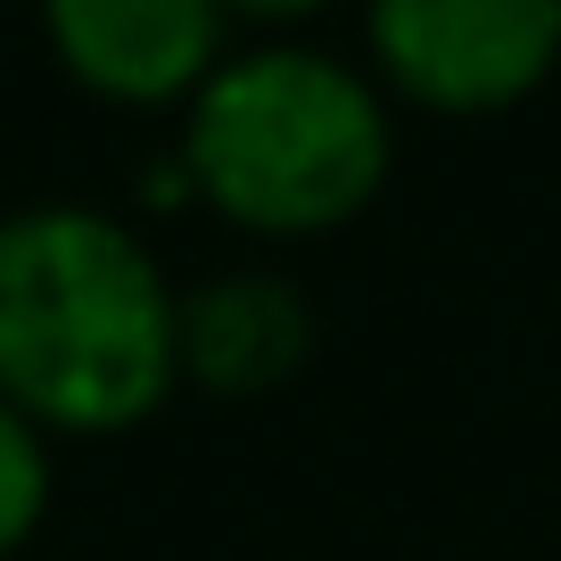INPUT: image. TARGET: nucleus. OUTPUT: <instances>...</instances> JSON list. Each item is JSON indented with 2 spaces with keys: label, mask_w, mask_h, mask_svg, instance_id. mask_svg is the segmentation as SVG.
Wrapping results in <instances>:
<instances>
[{
  "label": "nucleus",
  "mask_w": 561,
  "mask_h": 561,
  "mask_svg": "<svg viewBox=\"0 0 561 561\" xmlns=\"http://www.w3.org/2000/svg\"><path fill=\"white\" fill-rule=\"evenodd\" d=\"M42 504H50V455H42V430L0 397V561L42 528Z\"/></svg>",
  "instance_id": "nucleus-6"
},
{
  "label": "nucleus",
  "mask_w": 561,
  "mask_h": 561,
  "mask_svg": "<svg viewBox=\"0 0 561 561\" xmlns=\"http://www.w3.org/2000/svg\"><path fill=\"white\" fill-rule=\"evenodd\" d=\"M174 355L198 388L215 397H256V388L289 380L306 355V298L289 280H215L198 298H174Z\"/></svg>",
  "instance_id": "nucleus-5"
},
{
  "label": "nucleus",
  "mask_w": 561,
  "mask_h": 561,
  "mask_svg": "<svg viewBox=\"0 0 561 561\" xmlns=\"http://www.w3.org/2000/svg\"><path fill=\"white\" fill-rule=\"evenodd\" d=\"M174 371V289L124 224L91 207L0 224V397L25 421L124 430Z\"/></svg>",
  "instance_id": "nucleus-1"
},
{
  "label": "nucleus",
  "mask_w": 561,
  "mask_h": 561,
  "mask_svg": "<svg viewBox=\"0 0 561 561\" xmlns=\"http://www.w3.org/2000/svg\"><path fill=\"white\" fill-rule=\"evenodd\" d=\"M191 182L248 231H331L388 182V116L314 50H256L198 83Z\"/></svg>",
  "instance_id": "nucleus-2"
},
{
  "label": "nucleus",
  "mask_w": 561,
  "mask_h": 561,
  "mask_svg": "<svg viewBox=\"0 0 561 561\" xmlns=\"http://www.w3.org/2000/svg\"><path fill=\"white\" fill-rule=\"evenodd\" d=\"M371 50L421 107H512L561 58V0H371Z\"/></svg>",
  "instance_id": "nucleus-3"
},
{
  "label": "nucleus",
  "mask_w": 561,
  "mask_h": 561,
  "mask_svg": "<svg viewBox=\"0 0 561 561\" xmlns=\"http://www.w3.org/2000/svg\"><path fill=\"white\" fill-rule=\"evenodd\" d=\"M224 9H264L273 18V9H314V0H224Z\"/></svg>",
  "instance_id": "nucleus-7"
},
{
  "label": "nucleus",
  "mask_w": 561,
  "mask_h": 561,
  "mask_svg": "<svg viewBox=\"0 0 561 561\" xmlns=\"http://www.w3.org/2000/svg\"><path fill=\"white\" fill-rule=\"evenodd\" d=\"M50 42L107 100H174L207 83L224 0H42Z\"/></svg>",
  "instance_id": "nucleus-4"
}]
</instances>
